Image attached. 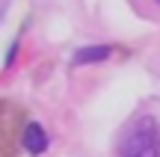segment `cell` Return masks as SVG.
Instances as JSON below:
<instances>
[{"label": "cell", "instance_id": "1", "mask_svg": "<svg viewBox=\"0 0 160 157\" xmlns=\"http://www.w3.org/2000/svg\"><path fill=\"white\" fill-rule=\"evenodd\" d=\"M122 157H160V128L151 116L137 119L131 134L125 136Z\"/></svg>", "mask_w": 160, "mask_h": 157}, {"label": "cell", "instance_id": "2", "mask_svg": "<svg viewBox=\"0 0 160 157\" xmlns=\"http://www.w3.org/2000/svg\"><path fill=\"white\" fill-rule=\"evenodd\" d=\"M21 122H24L21 107L9 104V101H0V157H12L15 154Z\"/></svg>", "mask_w": 160, "mask_h": 157}, {"label": "cell", "instance_id": "3", "mask_svg": "<svg viewBox=\"0 0 160 157\" xmlns=\"http://www.w3.org/2000/svg\"><path fill=\"white\" fill-rule=\"evenodd\" d=\"M21 140H24V148H27L30 154H45L48 151V134H45V128H42L39 122H30V125H24V134H21Z\"/></svg>", "mask_w": 160, "mask_h": 157}, {"label": "cell", "instance_id": "4", "mask_svg": "<svg viewBox=\"0 0 160 157\" xmlns=\"http://www.w3.org/2000/svg\"><path fill=\"white\" fill-rule=\"evenodd\" d=\"M113 53L110 45H92V47H83V51L74 53V65H92V62H104V59Z\"/></svg>", "mask_w": 160, "mask_h": 157}, {"label": "cell", "instance_id": "5", "mask_svg": "<svg viewBox=\"0 0 160 157\" xmlns=\"http://www.w3.org/2000/svg\"><path fill=\"white\" fill-rule=\"evenodd\" d=\"M157 3H160V0H157Z\"/></svg>", "mask_w": 160, "mask_h": 157}]
</instances>
